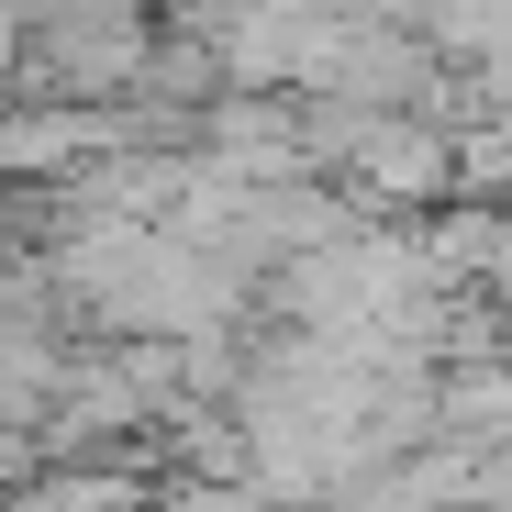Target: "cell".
Masks as SVG:
<instances>
[]
</instances>
